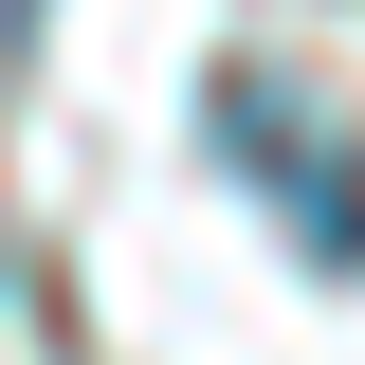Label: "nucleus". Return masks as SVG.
Segmentation results:
<instances>
[{
	"mask_svg": "<svg viewBox=\"0 0 365 365\" xmlns=\"http://www.w3.org/2000/svg\"><path fill=\"white\" fill-rule=\"evenodd\" d=\"M220 128H237V146H256V165H237V182H256L274 220L311 237V256H329V274H365V182H347V146H311V128H292V110H274V91H256V73H220Z\"/></svg>",
	"mask_w": 365,
	"mask_h": 365,
	"instance_id": "obj_1",
	"label": "nucleus"
},
{
	"mask_svg": "<svg viewBox=\"0 0 365 365\" xmlns=\"http://www.w3.org/2000/svg\"><path fill=\"white\" fill-rule=\"evenodd\" d=\"M0 55H37V0H0Z\"/></svg>",
	"mask_w": 365,
	"mask_h": 365,
	"instance_id": "obj_2",
	"label": "nucleus"
}]
</instances>
